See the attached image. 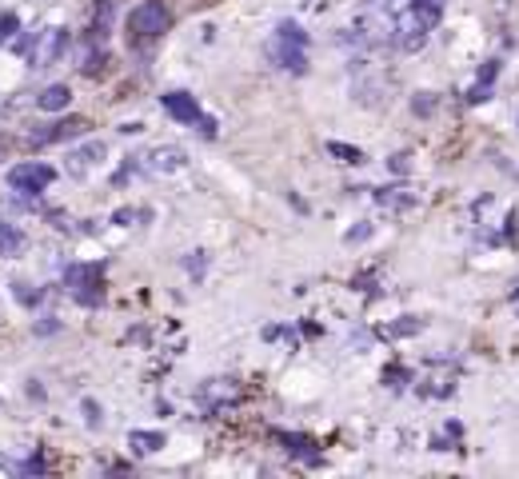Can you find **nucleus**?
I'll return each mask as SVG.
<instances>
[{
  "label": "nucleus",
  "mask_w": 519,
  "mask_h": 479,
  "mask_svg": "<svg viewBox=\"0 0 519 479\" xmlns=\"http://www.w3.org/2000/svg\"><path fill=\"white\" fill-rule=\"evenodd\" d=\"M439 24V0H411L404 12L396 16V28L399 36H404V48L416 52L424 48V41H428V32Z\"/></svg>",
  "instance_id": "1"
},
{
  "label": "nucleus",
  "mask_w": 519,
  "mask_h": 479,
  "mask_svg": "<svg viewBox=\"0 0 519 479\" xmlns=\"http://www.w3.org/2000/svg\"><path fill=\"white\" fill-rule=\"evenodd\" d=\"M304 44H308V36H304V28L300 24H292V21H284L280 28H276V41L268 44V52H272V60L280 64L284 72H308V52H304Z\"/></svg>",
  "instance_id": "2"
},
{
  "label": "nucleus",
  "mask_w": 519,
  "mask_h": 479,
  "mask_svg": "<svg viewBox=\"0 0 519 479\" xmlns=\"http://www.w3.org/2000/svg\"><path fill=\"white\" fill-rule=\"evenodd\" d=\"M168 28H172V12H168V4H164V0H140V4L128 12V36H132V41H140V44L164 36Z\"/></svg>",
  "instance_id": "3"
},
{
  "label": "nucleus",
  "mask_w": 519,
  "mask_h": 479,
  "mask_svg": "<svg viewBox=\"0 0 519 479\" xmlns=\"http://www.w3.org/2000/svg\"><path fill=\"white\" fill-rule=\"evenodd\" d=\"M52 180H56V172H52L48 164H41V160H28V164H16V168H9L12 192H44Z\"/></svg>",
  "instance_id": "4"
},
{
  "label": "nucleus",
  "mask_w": 519,
  "mask_h": 479,
  "mask_svg": "<svg viewBox=\"0 0 519 479\" xmlns=\"http://www.w3.org/2000/svg\"><path fill=\"white\" fill-rule=\"evenodd\" d=\"M160 104H164V112L172 116V120H180V124L200 120V104H196V96H188V92H164Z\"/></svg>",
  "instance_id": "5"
},
{
  "label": "nucleus",
  "mask_w": 519,
  "mask_h": 479,
  "mask_svg": "<svg viewBox=\"0 0 519 479\" xmlns=\"http://www.w3.org/2000/svg\"><path fill=\"white\" fill-rule=\"evenodd\" d=\"M84 128H88V120H61V124H52L48 132H32V144H56V140H72V136H80Z\"/></svg>",
  "instance_id": "6"
},
{
  "label": "nucleus",
  "mask_w": 519,
  "mask_h": 479,
  "mask_svg": "<svg viewBox=\"0 0 519 479\" xmlns=\"http://www.w3.org/2000/svg\"><path fill=\"white\" fill-rule=\"evenodd\" d=\"M64 280H68V288L84 300V288H100V268H92V264H72L68 272H64Z\"/></svg>",
  "instance_id": "7"
},
{
  "label": "nucleus",
  "mask_w": 519,
  "mask_h": 479,
  "mask_svg": "<svg viewBox=\"0 0 519 479\" xmlns=\"http://www.w3.org/2000/svg\"><path fill=\"white\" fill-rule=\"evenodd\" d=\"M68 104H72L68 84H48V88L36 96V108H44V112H61V108H68Z\"/></svg>",
  "instance_id": "8"
},
{
  "label": "nucleus",
  "mask_w": 519,
  "mask_h": 479,
  "mask_svg": "<svg viewBox=\"0 0 519 479\" xmlns=\"http://www.w3.org/2000/svg\"><path fill=\"white\" fill-rule=\"evenodd\" d=\"M180 164H184L180 148H156V152H152V168H156V172H172V168H180Z\"/></svg>",
  "instance_id": "9"
},
{
  "label": "nucleus",
  "mask_w": 519,
  "mask_h": 479,
  "mask_svg": "<svg viewBox=\"0 0 519 479\" xmlns=\"http://www.w3.org/2000/svg\"><path fill=\"white\" fill-rule=\"evenodd\" d=\"M280 443H288V451H295V456H304L308 459V463H316V451H312V448H316V443H312V439H304V436H288V431H280Z\"/></svg>",
  "instance_id": "10"
},
{
  "label": "nucleus",
  "mask_w": 519,
  "mask_h": 479,
  "mask_svg": "<svg viewBox=\"0 0 519 479\" xmlns=\"http://www.w3.org/2000/svg\"><path fill=\"white\" fill-rule=\"evenodd\" d=\"M128 443H132L136 451H148V456H152V451L164 448V436H160V431H132V436H128Z\"/></svg>",
  "instance_id": "11"
},
{
  "label": "nucleus",
  "mask_w": 519,
  "mask_h": 479,
  "mask_svg": "<svg viewBox=\"0 0 519 479\" xmlns=\"http://www.w3.org/2000/svg\"><path fill=\"white\" fill-rule=\"evenodd\" d=\"M0 252L4 256H16V252H24V236L16 232L12 224H0Z\"/></svg>",
  "instance_id": "12"
},
{
  "label": "nucleus",
  "mask_w": 519,
  "mask_h": 479,
  "mask_svg": "<svg viewBox=\"0 0 519 479\" xmlns=\"http://www.w3.org/2000/svg\"><path fill=\"white\" fill-rule=\"evenodd\" d=\"M327 156H336L344 164H364V152L352 148V144H340V140H327Z\"/></svg>",
  "instance_id": "13"
},
{
  "label": "nucleus",
  "mask_w": 519,
  "mask_h": 479,
  "mask_svg": "<svg viewBox=\"0 0 519 479\" xmlns=\"http://www.w3.org/2000/svg\"><path fill=\"white\" fill-rule=\"evenodd\" d=\"M16 24H21V21H16L12 12H9V16H0V41H9L12 32H16Z\"/></svg>",
  "instance_id": "14"
},
{
  "label": "nucleus",
  "mask_w": 519,
  "mask_h": 479,
  "mask_svg": "<svg viewBox=\"0 0 519 479\" xmlns=\"http://www.w3.org/2000/svg\"><path fill=\"white\" fill-rule=\"evenodd\" d=\"M84 416H88V423H96V419H100V416H96V404H92V399H84Z\"/></svg>",
  "instance_id": "15"
},
{
  "label": "nucleus",
  "mask_w": 519,
  "mask_h": 479,
  "mask_svg": "<svg viewBox=\"0 0 519 479\" xmlns=\"http://www.w3.org/2000/svg\"><path fill=\"white\" fill-rule=\"evenodd\" d=\"M0 148H4V144H0Z\"/></svg>",
  "instance_id": "16"
}]
</instances>
